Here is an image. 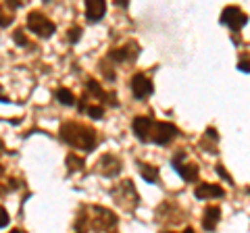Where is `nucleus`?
Returning a JSON list of instances; mask_svg holds the SVG:
<instances>
[{"mask_svg": "<svg viewBox=\"0 0 250 233\" xmlns=\"http://www.w3.org/2000/svg\"><path fill=\"white\" fill-rule=\"evenodd\" d=\"M61 137L69 146L82 150H92L96 146V131L82 123H65L61 127Z\"/></svg>", "mask_w": 250, "mask_h": 233, "instance_id": "1", "label": "nucleus"}, {"mask_svg": "<svg viewBox=\"0 0 250 233\" xmlns=\"http://www.w3.org/2000/svg\"><path fill=\"white\" fill-rule=\"evenodd\" d=\"M90 227L94 231H106L108 227H115L117 225V214L106 211L103 206H92L90 211Z\"/></svg>", "mask_w": 250, "mask_h": 233, "instance_id": "2", "label": "nucleus"}, {"mask_svg": "<svg viewBox=\"0 0 250 233\" xmlns=\"http://www.w3.org/2000/svg\"><path fill=\"white\" fill-rule=\"evenodd\" d=\"M27 27H29V32H34L40 38H50L54 34V29H57L48 17H44L42 13H36V11L27 15Z\"/></svg>", "mask_w": 250, "mask_h": 233, "instance_id": "3", "label": "nucleus"}, {"mask_svg": "<svg viewBox=\"0 0 250 233\" xmlns=\"http://www.w3.org/2000/svg\"><path fill=\"white\" fill-rule=\"evenodd\" d=\"M175 136H177V127H175V125H171V123H165V121L154 123V129H152V142H154V144L165 146V144H169Z\"/></svg>", "mask_w": 250, "mask_h": 233, "instance_id": "4", "label": "nucleus"}, {"mask_svg": "<svg viewBox=\"0 0 250 233\" xmlns=\"http://www.w3.org/2000/svg\"><path fill=\"white\" fill-rule=\"evenodd\" d=\"M221 23L228 25L233 32H238L240 27L246 25V13H242L238 6H228L223 13H221Z\"/></svg>", "mask_w": 250, "mask_h": 233, "instance_id": "5", "label": "nucleus"}, {"mask_svg": "<svg viewBox=\"0 0 250 233\" xmlns=\"http://www.w3.org/2000/svg\"><path fill=\"white\" fill-rule=\"evenodd\" d=\"M152 81L148 79V77L144 73H136L134 77H131V92H134V96L138 100H142V98H148L152 94Z\"/></svg>", "mask_w": 250, "mask_h": 233, "instance_id": "6", "label": "nucleus"}, {"mask_svg": "<svg viewBox=\"0 0 250 233\" xmlns=\"http://www.w3.org/2000/svg\"><path fill=\"white\" fill-rule=\"evenodd\" d=\"M96 169H98L100 175H104V177H115V175L121 171V160L117 158V156H113V154H104V156L98 160Z\"/></svg>", "mask_w": 250, "mask_h": 233, "instance_id": "7", "label": "nucleus"}, {"mask_svg": "<svg viewBox=\"0 0 250 233\" xmlns=\"http://www.w3.org/2000/svg\"><path fill=\"white\" fill-rule=\"evenodd\" d=\"M136 57H138V46L134 42H129V44L121 46V48H115V50L108 52V58L117 60V63H131V60H136Z\"/></svg>", "mask_w": 250, "mask_h": 233, "instance_id": "8", "label": "nucleus"}, {"mask_svg": "<svg viewBox=\"0 0 250 233\" xmlns=\"http://www.w3.org/2000/svg\"><path fill=\"white\" fill-rule=\"evenodd\" d=\"M184 152H179V154H175L173 156V167H175V171L179 175H182V179L184 181H194L198 177V169H196V165H184Z\"/></svg>", "mask_w": 250, "mask_h": 233, "instance_id": "9", "label": "nucleus"}, {"mask_svg": "<svg viewBox=\"0 0 250 233\" xmlns=\"http://www.w3.org/2000/svg\"><path fill=\"white\" fill-rule=\"evenodd\" d=\"M152 129H154V123L148 119V116H136L134 119V134L140 142H148L152 139Z\"/></svg>", "mask_w": 250, "mask_h": 233, "instance_id": "10", "label": "nucleus"}, {"mask_svg": "<svg viewBox=\"0 0 250 233\" xmlns=\"http://www.w3.org/2000/svg\"><path fill=\"white\" fill-rule=\"evenodd\" d=\"M106 13V2L104 0H88L85 2V17H88L90 23H96L104 17Z\"/></svg>", "mask_w": 250, "mask_h": 233, "instance_id": "11", "label": "nucleus"}, {"mask_svg": "<svg viewBox=\"0 0 250 233\" xmlns=\"http://www.w3.org/2000/svg\"><path fill=\"white\" fill-rule=\"evenodd\" d=\"M196 198L198 200H207V198H221L223 196V188L221 185H215V183H202L196 188Z\"/></svg>", "mask_w": 250, "mask_h": 233, "instance_id": "12", "label": "nucleus"}, {"mask_svg": "<svg viewBox=\"0 0 250 233\" xmlns=\"http://www.w3.org/2000/svg\"><path fill=\"white\" fill-rule=\"evenodd\" d=\"M219 219H221V211H219L217 206H208L205 211V214H202V227L207 231H213L217 227Z\"/></svg>", "mask_w": 250, "mask_h": 233, "instance_id": "13", "label": "nucleus"}, {"mask_svg": "<svg viewBox=\"0 0 250 233\" xmlns=\"http://www.w3.org/2000/svg\"><path fill=\"white\" fill-rule=\"evenodd\" d=\"M138 171L142 175V179H146L148 183H154L159 179V169L152 167V165H146V162H138Z\"/></svg>", "mask_w": 250, "mask_h": 233, "instance_id": "14", "label": "nucleus"}, {"mask_svg": "<svg viewBox=\"0 0 250 233\" xmlns=\"http://www.w3.org/2000/svg\"><path fill=\"white\" fill-rule=\"evenodd\" d=\"M85 85H88V90H90V92H92V94L96 96V98H103V100H113V106H117V102H115V96H108L106 92H104L103 88H100V83H98L96 79H88V81H85Z\"/></svg>", "mask_w": 250, "mask_h": 233, "instance_id": "15", "label": "nucleus"}, {"mask_svg": "<svg viewBox=\"0 0 250 233\" xmlns=\"http://www.w3.org/2000/svg\"><path fill=\"white\" fill-rule=\"evenodd\" d=\"M13 9H11V4L9 2H4V4H0V27H9L11 23H13Z\"/></svg>", "mask_w": 250, "mask_h": 233, "instance_id": "16", "label": "nucleus"}, {"mask_svg": "<svg viewBox=\"0 0 250 233\" xmlns=\"http://www.w3.org/2000/svg\"><path fill=\"white\" fill-rule=\"evenodd\" d=\"M57 100H59L61 104H65V106H73V104H75V96H73V92H71V90H67V88L57 90Z\"/></svg>", "mask_w": 250, "mask_h": 233, "instance_id": "17", "label": "nucleus"}, {"mask_svg": "<svg viewBox=\"0 0 250 233\" xmlns=\"http://www.w3.org/2000/svg\"><path fill=\"white\" fill-rule=\"evenodd\" d=\"M67 169H69V173H77V171H82L83 169V158L75 156V154H69L67 156Z\"/></svg>", "mask_w": 250, "mask_h": 233, "instance_id": "18", "label": "nucleus"}, {"mask_svg": "<svg viewBox=\"0 0 250 233\" xmlns=\"http://www.w3.org/2000/svg\"><path fill=\"white\" fill-rule=\"evenodd\" d=\"M13 40H15V44H19V46H27V38L23 36V29H15Z\"/></svg>", "mask_w": 250, "mask_h": 233, "instance_id": "19", "label": "nucleus"}, {"mask_svg": "<svg viewBox=\"0 0 250 233\" xmlns=\"http://www.w3.org/2000/svg\"><path fill=\"white\" fill-rule=\"evenodd\" d=\"M88 115L92 116V119H103L104 108H103V106H90V108H88Z\"/></svg>", "mask_w": 250, "mask_h": 233, "instance_id": "20", "label": "nucleus"}, {"mask_svg": "<svg viewBox=\"0 0 250 233\" xmlns=\"http://www.w3.org/2000/svg\"><path fill=\"white\" fill-rule=\"evenodd\" d=\"M67 36H69V42H77L80 40V36H82V27H71L67 32Z\"/></svg>", "mask_w": 250, "mask_h": 233, "instance_id": "21", "label": "nucleus"}, {"mask_svg": "<svg viewBox=\"0 0 250 233\" xmlns=\"http://www.w3.org/2000/svg\"><path fill=\"white\" fill-rule=\"evenodd\" d=\"M6 225H9V213H6L4 206H0V229L6 227Z\"/></svg>", "mask_w": 250, "mask_h": 233, "instance_id": "22", "label": "nucleus"}, {"mask_svg": "<svg viewBox=\"0 0 250 233\" xmlns=\"http://www.w3.org/2000/svg\"><path fill=\"white\" fill-rule=\"evenodd\" d=\"M217 173L223 177V179H228L229 183H231V179H229V175H228V171H225V167L223 165H217Z\"/></svg>", "mask_w": 250, "mask_h": 233, "instance_id": "23", "label": "nucleus"}, {"mask_svg": "<svg viewBox=\"0 0 250 233\" xmlns=\"http://www.w3.org/2000/svg\"><path fill=\"white\" fill-rule=\"evenodd\" d=\"M240 71H250V63L244 60V63H240Z\"/></svg>", "mask_w": 250, "mask_h": 233, "instance_id": "24", "label": "nucleus"}, {"mask_svg": "<svg viewBox=\"0 0 250 233\" xmlns=\"http://www.w3.org/2000/svg\"><path fill=\"white\" fill-rule=\"evenodd\" d=\"M207 137H210V139H217V131H215V129H207Z\"/></svg>", "mask_w": 250, "mask_h": 233, "instance_id": "25", "label": "nucleus"}, {"mask_svg": "<svg viewBox=\"0 0 250 233\" xmlns=\"http://www.w3.org/2000/svg\"><path fill=\"white\" fill-rule=\"evenodd\" d=\"M0 102H9V98L2 94V85H0Z\"/></svg>", "mask_w": 250, "mask_h": 233, "instance_id": "26", "label": "nucleus"}, {"mask_svg": "<svg viewBox=\"0 0 250 233\" xmlns=\"http://www.w3.org/2000/svg\"><path fill=\"white\" fill-rule=\"evenodd\" d=\"M9 233H25V231H21V229H13V231H9Z\"/></svg>", "mask_w": 250, "mask_h": 233, "instance_id": "27", "label": "nucleus"}, {"mask_svg": "<svg viewBox=\"0 0 250 233\" xmlns=\"http://www.w3.org/2000/svg\"><path fill=\"white\" fill-rule=\"evenodd\" d=\"M184 233H194V229H192V227H188V229H186Z\"/></svg>", "mask_w": 250, "mask_h": 233, "instance_id": "28", "label": "nucleus"}, {"mask_svg": "<svg viewBox=\"0 0 250 233\" xmlns=\"http://www.w3.org/2000/svg\"><path fill=\"white\" fill-rule=\"evenodd\" d=\"M2 173H4V167H2V165H0V177H2Z\"/></svg>", "mask_w": 250, "mask_h": 233, "instance_id": "29", "label": "nucleus"}, {"mask_svg": "<svg viewBox=\"0 0 250 233\" xmlns=\"http://www.w3.org/2000/svg\"><path fill=\"white\" fill-rule=\"evenodd\" d=\"M2 148H4V144H2V142H0V150H2Z\"/></svg>", "mask_w": 250, "mask_h": 233, "instance_id": "30", "label": "nucleus"}]
</instances>
